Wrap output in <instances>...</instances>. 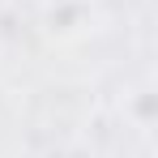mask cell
<instances>
[{"label":"cell","mask_w":158,"mask_h":158,"mask_svg":"<svg viewBox=\"0 0 158 158\" xmlns=\"http://www.w3.org/2000/svg\"><path fill=\"white\" fill-rule=\"evenodd\" d=\"M124 115H128L132 128L150 132V128H154V90H150V85H141V90L124 94Z\"/></svg>","instance_id":"1"},{"label":"cell","mask_w":158,"mask_h":158,"mask_svg":"<svg viewBox=\"0 0 158 158\" xmlns=\"http://www.w3.org/2000/svg\"><path fill=\"white\" fill-rule=\"evenodd\" d=\"M47 4H56V0H47Z\"/></svg>","instance_id":"2"}]
</instances>
